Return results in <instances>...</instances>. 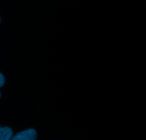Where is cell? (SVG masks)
<instances>
[{"mask_svg":"<svg viewBox=\"0 0 146 140\" xmlns=\"http://www.w3.org/2000/svg\"><path fill=\"white\" fill-rule=\"evenodd\" d=\"M36 139V132L33 129L21 131L12 138L13 140H35Z\"/></svg>","mask_w":146,"mask_h":140,"instance_id":"obj_1","label":"cell"},{"mask_svg":"<svg viewBox=\"0 0 146 140\" xmlns=\"http://www.w3.org/2000/svg\"><path fill=\"white\" fill-rule=\"evenodd\" d=\"M12 137V131L10 128L0 127V140H9Z\"/></svg>","mask_w":146,"mask_h":140,"instance_id":"obj_2","label":"cell"},{"mask_svg":"<svg viewBox=\"0 0 146 140\" xmlns=\"http://www.w3.org/2000/svg\"><path fill=\"white\" fill-rule=\"evenodd\" d=\"M5 81V78H4L3 75H2V73H0V87H2V86H4Z\"/></svg>","mask_w":146,"mask_h":140,"instance_id":"obj_3","label":"cell"}]
</instances>
